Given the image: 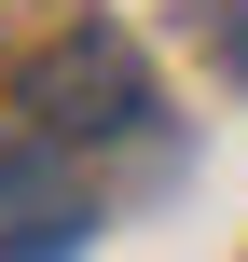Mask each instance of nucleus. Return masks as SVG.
Here are the masks:
<instances>
[{
	"label": "nucleus",
	"mask_w": 248,
	"mask_h": 262,
	"mask_svg": "<svg viewBox=\"0 0 248 262\" xmlns=\"http://www.w3.org/2000/svg\"><path fill=\"white\" fill-rule=\"evenodd\" d=\"M14 111H28L55 152H83V138H124V124L152 111V69H138V41L69 28V41H41V55L14 69Z\"/></svg>",
	"instance_id": "f257e3e1"
},
{
	"label": "nucleus",
	"mask_w": 248,
	"mask_h": 262,
	"mask_svg": "<svg viewBox=\"0 0 248 262\" xmlns=\"http://www.w3.org/2000/svg\"><path fill=\"white\" fill-rule=\"evenodd\" d=\"M41 152H55L41 124H28V152H0V249H83V235H97V221H83V193H69Z\"/></svg>",
	"instance_id": "f03ea898"
},
{
	"label": "nucleus",
	"mask_w": 248,
	"mask_h": 262,
	"mask_svg": "<svg viewBox=\"0 0 248 262\" xmlns=\"http://www.w3.org/2000/svg\"><path fill=\"white\" fill-rule=\"evenodd\" d=\"M221 69H235V83H248V0H235V14H221Z\"/></svg>",
	"instance_id": "7ed1b4c3"
}]
</instances>
